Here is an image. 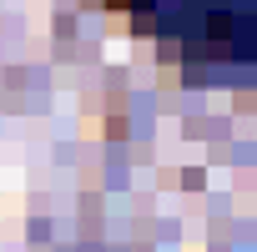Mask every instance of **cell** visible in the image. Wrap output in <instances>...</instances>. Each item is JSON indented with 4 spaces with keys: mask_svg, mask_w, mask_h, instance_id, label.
I'll use <instances>...</instances> for the list:
<instances>
[{
    "mask_svg": "<svg viewBox=\"0 0 257 252\" xmlns=\"http://www.w3.org/2000/svg\"><path fill=\"white\" fill-rule=\"evenodd\" d=\"M157 41L192 86H257V0H86Z\"/></svg>",
    "mask_w": 257,
    "mask_h": 252,
    "instance_id": "obj_1",
    "label": "cell"
}]
</instances>
